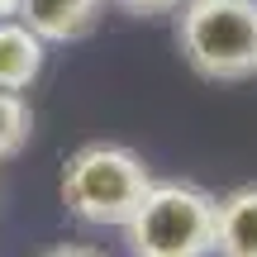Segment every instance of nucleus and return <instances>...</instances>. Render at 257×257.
Listing matches in <instances>:
<instances>
[{"instance_id": "obj_1", "label": "nucleus", "mask_w": 257, "mask_h": 257, "mask_svg": "<svg viewBox=\"0 0 257 257\" xmlns=\"http://www.w3.org/2000/svg\"><path fill=\"white\" fill-rule=\"evenodd\" d=\"M153 186L148 162L124 143H86L62 167V205L91 229H124Z\"/></svg>"}, {"instance_id": "obj_2", "label": "nucleus", "mask_w": 257, "mask_h": 257, "mask_svg": "<svg viewBox=\"0 0 257 257\" xmlns=\"http://www.w3.org/2000/svg\"><path fill=\"white\" fill-rule=\"evenodd\" d=\"M219 200L195 181H157L124 224L128 257H214Z\"/></svg>"}, {"instance_id": "obj_3", "label": "nucleus", "mask_w": 257, "mask_h": 257, "mask_svg": "<svg viewBox=\"0 0 257 257\" xmlns=\"http://www.w3.org/2000/svg\"><path fill=\"white\" fill-rule=\"evenodd\" d=\"M176 43L205 81H248L257 76V0H186Z\"/></svg>"}, {"instance_id": "obj_4", "label": "nucleus", "mask_w": 257, "mask_h": 257, "mask_svg": "<svg viewBox=\"0 0 257 257\" xmlns=\"http://www.w3.org/2000/svg\"><path fill=\"white\" fill-rule=\"evenodd\" d=\"M110 0H19V19L43 43H76L100 24Z\"/></svg>"}, {"instance_id": "obj_5", "label": "nucleus", "mask_w": 257, "mask_h": 257, "mask_svg": "<svg viewBox=\"0 0 257 257\" xmlns=\"http://www.w3.org/2000/svg\"><path fill=\"white\" fill-rule=\"evenodd\" d=\"M48 62V43L24 24V19H0V91H19L24 95L29 86L43 76Z\"/></svg>"}, {"instance_id": "obj_6", "label": "nucleus", "mask_w": 257, "mask_h": 257, "mask_svg": "<svg viewBox=\"0 0 257 257\" xmlns=\"http://www.w3.org/2000/svg\"><path fill=\"white\" fill-rule=\"evenodd\" d=\"M214 257H257V181L219 195V233Z\"/></svg>"}, {"instance_id": "obj_7", "label": "nucleus", "mask_w": 257, "mask_h": 257, "mask_svg": "<svg viewBox=\"0 0 257 257\" xmlns=\"http://www.w3.org/2000/svg\"><path fill=\"white\" fill-rule=\"evenodd\" d=\"M29 134H34V110L19 91H0V162L24 153Z\"/></svg>"}, {"instance_id": "obj_8", "label": "nucleus", "mask_w": 257, "mask_h": 257, "mask_svg": "<svg viewBox=\"0 0 257 257\" xmlns=\"http://www.w3.org/2000/svg\"><path fill=\"white\" fill-rule=\"evenodd\" d=\"M114 10H124V15L134 19H153V15H172V10H181L186 0H110Z\"/></svg>"}, {"instance_id": "obj_9", "label": "nucleus", "mask_w": 257, "mask_h": 257, "mask_svg": "<svg viewBox=\"0 0 257 257\" xmlns=\"http://www.w3.org/2000/svg\"><path fill=\"white\" fill-rule=\"evenodd\" d=\"M43 257H105V252L86 248V243H62V248H53V252H43Z\"/></svg>"}, {"instance_id": "obj_10", "label": "nucleus", "mask_w": 257, "mask_h": 257, "mask_svg": "<svg viewBox=\"0 0 257 257\" xmlns=\"http://www.w3.org/2000/svg\"><path fill=\"white\" fill-rule=\"evenodd\" d=\"M19 15V0H0V19H15Z\"/></svg>"}]
</instances>
